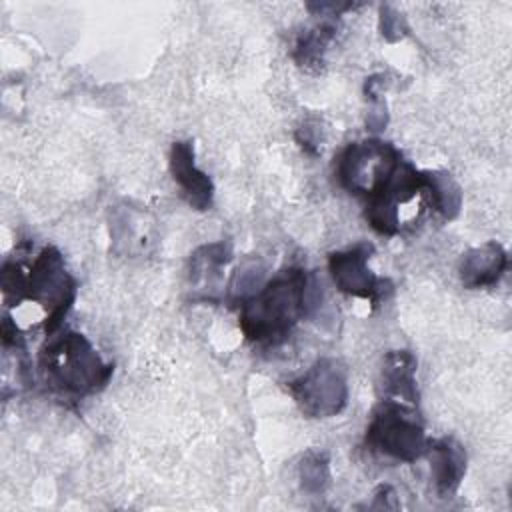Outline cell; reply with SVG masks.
<instances>
[{
  "label": "cell",
  "mask_w": 512,
  "mask_h": 512,
  "mask_svg": "<svg viewBox=\"0 0 512 512\" xmlns=\"http://www.w3.org/2000/svg\"><path fill=\"white\" fill-rule=\"evenodd\" d=\"M374 254L370 242H356L344 250L328 254V272L334 286L348 296L368 300L372 306H378L386 300L394 284L390 278H380L368 268V260Z\"/></svg>",
  "instance_id": "obj_7"
},
{
  "label": "cell",
  "mask_w": 512,
  "mask_h": 512,
  "mask_svg": "<svg viewBox=\"0 0 512 512\" xmlns=\"http://www.w3.org/2000/svg\"><path fill=\"white\" fill-rule=\"evenodd\" d=\"M430 204L444 220L458 216L462 206V190L452 174L442 170H430Z\"/></svg>",
  "instance_id": "obj_14"
},
{
  "label": "cell",
  "mask_w": 512,
  "mask_h": 512,
  "mask_svg": "<svg viewBox=\"0 0 512 512\" xmlns=\"http://www.w3.org/2000/svg\"><path fill=\"white\" fill-rule=\"evenodd\" d=\"M338 24L332 16H324L316 26L308 28L296 38L292 58L300 68L318 70L324 64V54L330 42L336 38Z\"/></svg>",
  "instance_id": "obj_13"
},
{
  "label": "cell",
  "mask_w": 512,
  "mask_h": 512,
  "mask_svg": "<svg viewBox=\"0 0 512 512\" xmlns=\"http://www.w3.org/2000/svg\"><path fill=\"white\" fill-rule=\"evenodd\" d=\"M316 280L302 266H286L240 304L238 324L246 340L282 344L316 304Z\"/></svg>",
  "instance_id": "obj_1"
},
{
  "label": "cell",
  "mask_w": 512,
  "mask_h": 512,
  "mask_svg": "<svg viewBox=\"0 0 512 512\" xmlns=\"http://www.w3.org/2000/svg\"><path fill=\"white\" fill-rule=\"evenodd\" d=\"M168 168L172 180L180 186L186 202L194 210H210L214 202V182L194 162V142L178 140L170 148Z\"/></svg>",
  "instance_id": "obj_8"
},
{
  "label": "cell",
  "mask_w": 512,
  "mask_h": 512,
  "mask_svg": "<svg viewBox=\"0 0 512 512\" xmlns=\"http://www.w3.org/2000/svg\"><path fill=\"white\" fill-rule=\"evenodd\" d=\"M76 300V280L66 270L64 256L56 246H44L26 270L24 302L46 312L44 334L54 336Z\"/></svg>",
  "instance_id": "obj_4"
},
{
  "label": "cell",
  "mask_w": 512,
  "mask_h": 512,
  "mask_svg": "<svg viewBox=\"0 0 512 512\" xmlns=\"http://www.w3.org/2000/svg\"><path fill=\"white\" fill-rule=\"evenodd\" d=\"M430 460V472L434 490L440 498L456 494L466 474V450L454 436H442L428 440L426 454Z\"/></svg>",
  "instance_id": "obj_9"
},
{
  "label": "cell",
  "mask_w": 512,
  "mask_h": 512,
  "mask_svg": "<svg viewBox=\"0 0 512 512\" xmlns=\"http://www.w3.org/2000/svg\"><path fill=\"white\" fill-rule=\"evenodd\" d=\"M380 30L386 40L394 42V40H400L408 28H406V20L402 14H398L390 6H384L382 16H380Z\"/></svg>",
  "instance_id": "obj_16"
},
{
  "label": "cell",
  "mask_w": 512,
  "mask_h": 512,
  "mask_svg": "<svg viewBox=\"0 0 512 512\" xmlns=\"http://www.w3.org/2000/svg\"><path fill=\"white\" fill-rule=\"evenodd\" d=\"M298 478L302 490L308 494H322L330 484V458L322 450H310L304 454L298 466Z\"/></svg>",
  "instance_id": "obj_15"
},
{
  "label": "cell",
  "mask_w": 512,
  "mask_h": 512,
  "mask_svg": "<svg viewBox=\"0 0 512 512\" xmlns=\"http://www.w3.org/2000/svg\"><path fill=\"white\" fill-rule=\"evenodd\" d=\"M508 270V254L502 244L490 240L466 250L458 260V276L464 288H492Z\"/></svg>",
  "instance_id": "obj_10"
},
{
  "label": "cell",
  "mask_w": 512,
  "mask_h": 512,
  "mask_svg": "<svg viewBox=\"0 0 512 512\" xmlns=\"http://www.w3.org/2000/svg\"><path fill=\"white\" fill-rule=\"evenodd\" d=\"M364 446L408 464L424 458L428 438L416 406L382 398L370 414Z\"/></svg>",
  "instance_id": "obj_3"
},
{
  "label": "cell",
  "mask_w": 512,
  "mask_h": 512,
  "mask_svg": "<svg viewBox=\"0 0 512 512\" xmlns=\"http://www.w3.org/2000/svg\"><path fill=\"white\" fill-rule=\"evenodd\" d=\"M232 260V246L226 240L204 244L190 254V284L198 290H218L222 286V270Z\"/></svg>",
  "instance_id": "obj_12"
},
{
  "label": "cell",
  "mask_w": 512,
  "mask_h": 512,
  "mask_svg": "<svg viewBox=\"0 0 512 512\" xmlns=\"http://www.w3.org/2000/svg\"><path fill=\"white\" fill-rule=\"evenodd\" d=\"M334 176L352 196H372L404 160L402 152L380 138L348 142L334 158Z\"/></svg>",
  "instance_id": "obj_5"
},
{
  "label": "cell",
  "mask_w": 512,
  "mask_h": 512,
  "mask_svg": "<svg viewBox=\"0 0 512 512\" xmlns=\"http://www.w3.org/2000/svg\"><path fill=\"white\" fill-rule=\"evenodd\" d=\"M38 372L48 390L62 398L80 400L106 388L114 364L102 362L84 334L64 330L48 336L40 348Z\"/></svg>",
  "instance_id": "obj_2"
},
{
  "label": "cell",
  "mask_w": 512,
  "mask_h": 512,
  "mask_svg": "<svg viewBox=\"0 0 512 512\" xmlns=\"http://www.w3.org/2000/svg\"><path fill=\"white\" fill-rule=\"evenodd\" d=\"M416 356L410 350H390L382 358L378 392L386 400H398L410 406H418L416 386Z\"/></svg>",
  "instance_id": "obj_11"
},
{
  "label": "cell",
  "mask_w": 512,
  "mask_h": 512,
  "mask_svg": "<svg viewBox=\"0 0 512 512\" xmlns=\"http://www.w3.org/2000/svg\"><path fill=\"white\" fill-rule=\"evenodd\" d=\"M288 390L304 416L332 418L348 404V370L336 358H318Z\"/></svg>",
  "instance_id": "obj_6"
}]
</instances>
